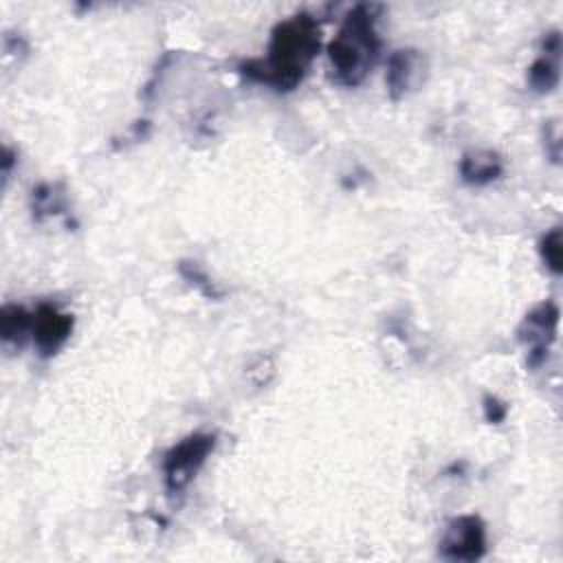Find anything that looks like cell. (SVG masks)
Here are the masks:
<instances>
[{"label":"cell","instance_id":"obj_1","mask_svg":"<svg viewBox=\"0 0 563 563\" xmlns=\"http://www.w3.org/2000/svg\"><path fill=\"white\" fill-rule=\"evenodd\" d=\"M321 29L308 13H297L273 29L268 55L242 64V73L275 90H292L301 84L310 62L319 53Z\"/></svg>","mask_w":563,"mask_h":563},{"label":"cell","instance_id":"obj_2","mask_svg":"<svg viewBox=\"0 0 563 563\" xmlns=\"http://www.w3.org/2000/svg\"><path fill=\"white\" fill-rule=\"evenodd\" d=\"M383 7L363 2L350 9L339 33L328 44V59L332 68V79L339 86L354 88L361 86L372 68L376 66L380 53V37L376 33V20Z\"/></svg>","mask_w":563,"mask_h":563},{"label":"cell","instance_id":"obj_3","mask_svg":"<svg viewBox=\"0 0 563 563\" xmlns=\"http://www.w3.org/2000/svg\"><path fill=\"white\" fill-rule=\"evenodd\" d=\"M216 446V435L211 433H191L174 444L163 457V477L169 495L183 493L196 473L207 462L209 453Z\"/></svg>","mask_w":563,"mask_h":563},{"label":"cell","instance_id":"obj_4","mask_svg":"<svg viewBox=\"0 0 563 563\" xmlns=\"http://www.w3.org/2000/svg\"><path fill=\"white\" fill-rule=\"evenodd\" d=\"M438 552L446 561L471 563L486 554V526L477 515H460L446 523Z\"/></svg>","mask_w":563,"mask_h":563},{"label":"cell","instance_id":"obj_5","mask_svg":"<svg viewBox=\"0 0 563 563\" xmlns=\"http://www.w3.org/2000/svg\"><path fill=\"white\" fill-rule=\"evenodd\" d=\"M559 325V306L550 299L537 303L519 325V341L526 345V363L537 369L543 365L548 350L556 336Z\"/></svg>","mask_w":563,"mask_h":563},{"label":"cell","instance_id":"obj_6","mask_svg":"<svg viewBox=\"0 0 563 563\" xmlns=\"http://www.w3.org/2000/svg\"><path fill=\"white\" fill-rule=\"evenodd\" d=\"M73 314L62 312L57 306L53 303H42L35 312H33V343L35 350L40 352V356L48 358L53 354H57L64 343L68 341L70 332H73Z\"/></svg>","mask_w":563,"mask_h":563},{"label":"cell","instance_id":"obj_7","mask_svg":"<svg viewBox=\"0 0 563 563\" xmlns=\"http://www.w3.org/2000/svg\"><path fill=\"white\" fill-rule=\"evenodd\" d=\"M427 75V59L416 48H398L387 59V73L385 84L387 92L394 101L405 99L409 92H413Z\"/></svg>","mask_w":563,"mask_h":563},{"label":"cell","instance_id":"obj_8","mask_svg":"<svg viewBox=\"0 0 563 563\" xmlns=\"http://www.w3.org/2000/svg\"><path fill=\"white\" fill-rule=\"evenodd\" d=\"M543 53L528 68V84L537 92H552L559 86V53H561V35L559 31H550L543 42Z\"/></svg>","mask_w":563,"mask_h":563},{"label":"cell","instance_id":"obj_9","mask_svg":"<svg viewBox=\"0 0 563 563\" xmlns=\"http://www.w3.org/2000/svg\"><path fill=\"white\" fill-rule=\"evenodd\" d=\"M504 174V161L493 150H471L460 161V176L473 187H486L499 180Z\"/></svg>","mask_w":563,"mask_h":563},{"label":"cell","instance_id":"obj_10","mask_svg":"<svg viewBox=\"0 0 563 563\" xmlns=\"http://www.w3.org/2000/svg\"><path fill=\"white\" fill-rule=\"evenodd\" d=\"M33 328V314L26 312V308L15 306V303H7L0 312V336L2 341L9 345H18L22 347L26 334Z\"/></svg>","mask_w":563,"mask_h":563},{"label":"cell","instance_id":"obj_11","mask_svg":"<svg viewBox=\"0 0 563 563\" xmlns=\"http://www.w3.org/2000/svg\"><path fill=\"white\" fill-rule=\"evenodd\" d=\"M64 207H66V200H64V189L59 185H40L31 194V209L35 220L62 213Z\"/></svg>","mask_w":563,"mask_h":563},{"label":"cell","instance_id":"obj_12","mask_svg":"<svg viewBox=\"0 0 563 563\" xmlns=\"http://www.w3.org/2000/svg\"><path fill=\"white\" fill-rule=\"evenodd\" d=\"M539 253L543 264L554 273H563V233L561 227H552L539 242Z\"/></svg>","mask_w":563,"mask_h":563},{"label":"cell","instance_id":"obj_13","mask_svg":"<svg viewBox=\"0 0 563 563\" xmlns=\"http://www.w3.org/2000/svg\"><path fill=\"white\" fill-rule=\"evenodd\" d=\"M178 271H180V275H183L187 282H191L202 295H207V297H211V299H218V297H220V292L216 290L213 282L198 268L196 262H180Z\"/></svg>","mask_w":563,"mask_h":563},{"label":"cell","instance_id":"obj_14","mask_svg":"<svg viewBox=\"0 0 563 563\" xmlns=\"http://www.w3.org/2000/svg\"><path fill=\"white\" fill-rule=\"evenodd\" d=\"M506 413H508V407H506V402H501L497 396H486V398H484V416H486V420H488L490 424L504 422Z\"/></svg>","mask_w":563,"mask_h":563}]
</instances>
